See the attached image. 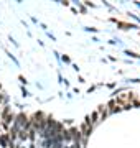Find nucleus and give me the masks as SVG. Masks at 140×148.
<instances>
[{
	"mask_svg": "<svg viewBox=\"0 0 140 148\" xmlns=\"http://www.w3.org/2000/svg\"><path fill=\"white\" fill-rule=\"evenodd\" d=\"M122 109H124V107L120 106V104H117V102H115V99H114V101H110V102L107 104L109 114H112V112H119V110H122Z\"/></svg>",
	"mask_w": 140,
	"mask_h": 148,
	"instance_id": "obj_2",
	"label": "nucleus"
},
{
	"mask_svg": "<svg viewBox=\"0 0 140 148\" xmlns=\"http://www.w3.org/2000/svg\"><path fill=\"white\" fill-rule=\"evenodd\" d=\"M97 115H99V120H104V119L109 115L107 106H101V107H99V109H97Z\"/></svg>",
	"mask_w": 140,
	"mask_h": 148,
	"instance_id": "obj_3",
	"label": "nucleus"
},
{
	"mask_svg": "<svg viewBox=\"0 0 140 148\" xmlns=\"http://www.w3.org/2000/svg\"><path fill=\"white\" fill-rule=\"evenodd\" d=\"M13 119H15V115L12 114L10 107H8V106H3V107H2V117H0V120H2V125H3L5 128H8V127L12 125Z\"/></svg>",
	"mask_w": 140,
	"mask_h": 148,
	"instance_id": "obj_1",
	"label": "nucleus"
},
{
	"mask_svg": "<svg viewBox=\"0 0 140 148\" xmlns=\"http://www.w3.org/2000/svg\"><path fill=\"white\" fill-rule=\"evenodd\" d=\"M91 132H92V125L89 123V122H84V123H82V127H81V133L87 137Z\"/></svg>",
	"mask_w": 140,
	"mask_h": 148,
	"instance_id": "obj_4",
	"label": "nucleus"
},
{
	"mask_svg": "<svg viewBox=\"0 0 140 148\" xmlns=\"http://www.w3.org/2000/svg\"><path fill=\"white\" fill-rule=\"evenodd\" d=\"M0 117H2V107H0Z\"/></svg>",
	"mask_w": 140,
	"mask_h": 148,
	"instance_id": "obj_5",
	"label": "nucleus"
}]
</instances>
